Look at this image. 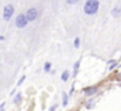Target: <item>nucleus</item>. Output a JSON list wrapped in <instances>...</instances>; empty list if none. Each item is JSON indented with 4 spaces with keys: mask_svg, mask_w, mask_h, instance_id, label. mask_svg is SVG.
<instances>
[{
    "mask_svg": "<svg viewBox=\"0 0 121 111\" xmlns=\"http://www.w3.org/2000/svg\"><path fill=\"white\" fill-rule=\"evenodd\" d=\"M83 10L87 16H95L100 10V0H86Z\"/></svg>",
    "mask_w": 121,
    "mask_h": 111,
    "instance_id": "nucleus-1",
    "label": "nucleus"
},
{
    "mask_svg": "<svg viewBox=\"0 0 121 111\" xmlns=\"http://www.w3.org/2000/svg\"><path fill=\"white\" fill-rule=\"evenodd\" d=\"M27 24H29V20H27V17H26V13H20V14L16 16V19H14V26H16L17 29H24V27H27Z\"/></svg>",
    "mask_w": 121,
    "mask_h": 111,
    "instance_id": "nucleus-2",
    "label": "nucleus"
},
{
    "mask_svg": "<svg viewBox=\"0 0 121 111\" xmlns=\"http://www.w3.org/2000/svg\"><path fill=\"white\" fill-rule=\"evenodd\" d=\"M13 14H14V6L13 4H6L4 6V9H3V20L4 21H10L12 20V17H13Z\"/></svg>",
    "mask_w": 121,
    "mask_h": 111,
    "instance_id": "nucleus-3",
    "label": "nucleus"
},
{
    "mask_svg": "<svg viewBox=\"0 0 121 111\" xmlns=\"http://www.w3.org/2000/svg\"><path fill=\"white\" fill-rule=\"evenodd\" d=\"M98 90H100V87L98 85H87V87H84L83 90H81V93L87 97V98H90V97H94L97 93H98Z\"/></svg>",
    "mask_w": 121,
    "mask_h": 111,
    "instance_id": "nucleus-4",
    "label": "nucleus"
},
{
    "mask_svg": "<svg viewBox=\"0 0 121 111\" xmlns=\"http://www.w3.org/2000/svg\"><path fill=\"white\" fill-rule=\"evenodd\" d=\"M26 17H27L29 23L36 21V20L39 19V9H36V7H30V9H27V10H26Z\"/></svg>",
    "mask_w": 121,
    "mask_h": 111,
    "instance_id": "nucleus-5",
    "label": "nucleus"
},
{
    "mask_svg": "<svg viewBox=\"0 0 121 111\" xmlns=\"http://www.w3.org/2000/svg\"><path fill=\"white\" fill-rule=\"evenodd\" d=\"M118 64H120V61L117 59H111V60L107 61V70L108 71H114V70L118 68Z\"/></svg>",
    "mask_w": 121,
    "mask_h": 111,
    "instance_id": "nucleus-6",
    "label": "nucleus"
},
{
    "mask_svg": "<svg viewBox=\"0 0 121 111\" xmlns=\"http://www.w3.org/2000/svg\"><path fill=\"white\" fill-rule=\"evenodd\" d=\"M95 105H97V100H95L94 97L87 98V100H86V102H84V108H86V110H93Z\"/></svg>",
    "mask_w": 121,
    "mask_h": 111,
    "instance_id": "nucleus-7",
    "label": "nucleus"
},
{
    "mask_svg": "<svg viewBox=\"0 0 121 111\" xmlns=\"http://www.w3.org/2000/svg\"><path fill=\"white\" fill-rule=\"evenodd\" d=\"M80 66H81V60H77V61L74 63V66H73V71H71V77H73V78L77 77L78 70H80Z\"/></svg>",
    "mask_w": 121,
    "mask_h": 111,
    "instance_id": "nucleus-8",
    "label": "nucleus"
},
{
    "mask_svg": "<svg viewBox=\"0 0 121 111\" xmlns=\"http://www.w3.org/2000/svg\"><path fill=\"white\" fill-rule=\"evenodd\" d=\"M22 101H23V94L19 91L17 94H14V95H13V104H14V105H20V104H22Z\"/></svg>",
    "mask_w": 121,
    "mask_h": 111,
    "instance_id": "nucleus-9",
    "label": "nucleus"
},
{
    "mask_svg": "<svg viewBox=\"0 0 121 111\" xmlns=\"http://www.w3.org/2000/svg\"><path fill=\"white\" fill-rule=\"evenodd\" d=\"M69 100H70L69 93L63 91V93H61V104H63V107H67V105H69Z\"/></svg>",
    "mask_w": 121,
    "mask_h": 111,
    "instance_id": "nucleus-10",
    "label": "nucleus"
},
{
    "mask_svg": "<svg viewBox=\"0 0 121 111\" xmlns=\"http://www.w3.org/2000/svg\"><path fill=\"white\" fill-rule=\"evenodd\" d=\"M70 77H71V71H70V70H64V71L61 73V81H63V83H67V81L70 80Z\"/></svg>",
    "mask_w": 121,
    "mask_h": 111,
    "instance_id": "nucleus-11",
    "label": "nucleus"
},
{
    "mask_svg": "<svg viewBox=\"0 0 121 111\" xmlns=\"http://www.w3.org/2000/svg\"><path fill=\"white\" fill-rule=\"evenodd\" d=\"M120 16H121V7H120V6H115V7L111 10V17L118 19Z\"/></svg>",
    "mask_w": 121,
    "mask_h": 111,
    "instance_id": "nucleus-12",
    "label": "nucleus"
},
{
    "mask_svg": "<svg viewBox=\"0 0 121 111\" xmlns=\"http://www.w3.org/2000/svg\"><path fill=\"white\" fill-rule=\"evenodd\" d=\"M51 70H53V68H51V63H50V61H46L44 66H43V71H44V73H51Z\"/></svg>",
    "mask_w": 121,
    "mask_h": 111,
    "instance_id": "nucleus-13",
    "label": "nucleus"
},
{
    "mask_svg": "<svg viewBox=\"0 0 121 111\" xmlns=\"http://www.w3.org/2000/svg\"><path fill=\"white\" fill-rule=\"evenodd\" d=\"M80 44H81V40H80V37H74V41H73V46H74V48H80Z\"/></svg>",
    "mask_w": 121,
    "mask_h": 111,
    "instance_id": "nucleus-14",
    "label": "nucleus"
},
{
    "mask_svg": "<svg viewBox=\"0 0 121 111\" xmlns=\"http://www.w3.org/2000/svg\"><path fill=\"white\" fill-rule=\"evenodd\" d=\"M26 78H27L26 76H22V77L19 78V81H17V84H16V87H20V85H22V84H23V83L26 81Z\"/></svg>",
    "mask_w": 121,
    "mask_h": 111,
    "instance_id": "nucleus-15",
    "label": "nucleus"
},
{
    "mask_svg": "<svg viewBox=\"0 0 121 111\" xmlns=\"http://www.w3.org/2000/svg\"><path fill=\"white\" fill-rule=\"evenodd\" d=\"M74 93H76V84L73 83V84H71V87H70V91H69V95H70V97H73V95H74Z\"/></svg>",
    "mask_w": 121,
    "mask_h": 111,
    "instance_id": "nucleus-16",
    "label": "nucleus"
},
{
    "mask_svg": "<svg viewBox=\"0 0 121 111\" xmlns=\"http://www.w3.org/2000/svg\"><path fill=\"white\" fill-rule=\"evenodd\" d=\"M80 2V0H66V3L69 4V6H74V4H77Z\"/></svg>",
    "mask_w": 121,
    "mask_h": 111,
    "instance_id": "nucleus-17",
    "label": "nucleus"
},
{
    "mask_svg": "<svg viewBox=\"0 0 121 111\" xmlns=\"http://www.w3.org/2000/svg\"><path fill=\"white\" fill-rule=\"evenodd\" d=\"M114 80H117L118 83L121 81V70H118V73H117V74L114 76Z\"/></svg>",
    "mask_w": 121,
    "mask_h": 111,
    "instance_id": "nucleus-18",
    "label": "nucleus"
},
{
    "mask_svg": "<svg viewBox=\"0 0 121 111\" xmlns=\"http://www.w3.org/2000/svg\"><path fill=\"white\" fill-rule=\"evenodd\" d=\"M57 108H58V105H57V104H53V105H51V107L48 108V111H56Z\"/></svg>",
    "mask_w": 121,
    "mask_h": 111,
    "instance_id": "nucleus-19",
    "label": "nucleus"
},
{
    "mask_svg": "<svg viewBox=\"0 0 121 111\" xmlns=\"http://www.w3.org/2000/svg\"><path fill=\"white\" fill-rule=\"evenodd\" d=\"M0 111H4V102L0 104Z\"/></svg>",
    "mask_w": 121,
    "mask_h": 111,
    "instance_id": "nucleus-20",
    "label": "nucleus"
},
{
    "mask_svg": "<svg viewBox=\"0 0 121 111\" xmlns=\"http://www.w3.org/2000/svg\"><path fill=\"white\" fill-rule=\"evenodd\" d=\"M6 40V37L4 36H2V34H0V41H4Z\"/></svg>",
    "mask_w": 121,
    "mask_h": 111,
    "instance_id": "nucleus-21",
    "label": "nucleus"
},
{
    "mask_svg": "<svg viewBox=\"0 0 121 111\" xmlns=\"http://www.w3.org/2000/svg\"><path fill=\"white\" fill-rule=\"evenodd\" d=\"M118 85H120V87H121V81H120V83H118Z\"/></svg>",
    "mask_w": 121,
    "mask_h": 111,
    "instance_id": "nucleus-22",
    "label": "nucleus"
}]
</instances>
